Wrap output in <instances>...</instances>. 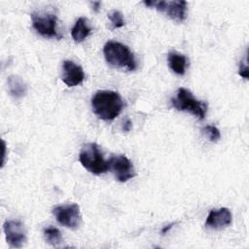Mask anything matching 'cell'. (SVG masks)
Listing matches in <instances>:
<instances>
[{
    "instance_id": "1",
    "label": "cell",
    "mask_w": 249,
    "mask_h": 249,
    "mask_svg": "<svg viewBox=\"0 0 249 249\" xmlns=\"http://www.w3.org/2000/svg\"><path fill=\"white\" fill-rule=\"evenodd\" d=\"M121 95L114 90H97L91 97L93 113L103 121H113L124 108Z\"/></svg>"
},
{
    "instance_id": "2",
    "label": "cell",
    "mask_w": 249,
    "mask_h": 249,
    "mask_svg": "<svg viewBox=\"0 0 249 249\" xmlns=\"http://www.w3.org/2000/svg\"><path fill=\"white\" fill-rule=\"evenodd\" d=\"M103 53L106 61L117 68L133 71L137 67L136 59L129 48L117 41H109L104 45Z\"/></svg>"
},
{
    "instance_id": "3",
    "label": "cell",
    "mask_w": 249,
    "mask_h": 249,
    "mask_svg": "<svg viewBox=\"0 0 249 249\" xmlns=\"http://www.w3.org/2000/svg\"><path fill=\"white\" fill-rule=\"evenodd\" d=\"M79 160L81 164L90 173L99 175L109 170L108 160H105L103 154L96 143H87L83 146L80 154Z\"/></svg>"
},
{
    "instance_id": "4",
    "label": "cell",
    "mask_w": 249,
    "mask_h": 249,
    "mask_svg": "<svg viewBox=\"0 0 249 249\" xmlns=\"http://www.w3.org/2000/svg\"><path fill=\"white\" fill-rule=\"evenodd\" d=\"M171 103L178 111L189 112L198 120H203L205 118L207 103L196 99L188 89L180 88L176 92V96L171 99Z\"/></svg>"
},
{
    "instance_id": "5",
    "label": "cell",
    "mask_w": 249,
    "mask_h": 249,
    "mask_svg": "<svg viewBox=\"0 0 249 249\" xmlns=\"http://www.w3.org/2000/svg\"><path fill=\"white\" fill-rule=\"evenodd\" d=\"M147 7L155 8L156 10L165 13L171 19L182 22L187 18V7L188 4L184 0H173V1H158V0H148L144 1Z\"/></svg>"
},
{
    "instance_id": "6",
    "label": "cell",
    "mask_w": 249,
    "mask_h": 249,
    "mask_svg": "<svg viewBox=\"0 0 249 249\" xmlns=\"http://www.w3.org/2000/svg\"><path fill=\"white\" fill-rule=\"evenodd\" d=\"M31 20L33 28L44 37H56L60 36L56 31L57 18L54 14L46 12H34L31 14Z\"/></svg>"
},
{
    "instance_id": "7",
    "label": "cell",
    "mask_w": 249,
    "mask_h": 249,
    "mask_svg": "<svg viewBox=\"0 0 249 249\" xmlns=\"http://www.w3.org/2000/svg\"><path fill=\"white\" fill-rule=\"evenodd\" d=\"M53 214L60 225L69 229L78 228L82 220L80 207L76 203L57 205L53 207Z\"/></svg>"
},
{
    "instance_id": "8",
    "label": "cell",
    "mask_w": 249,
    "mask_h": 249,
    "mask_svg": "<svg viewBox=\"0 0 249 249\" xmlns=\"http://www.w3.org/2000/svg\"><path fill=\"white\" fill-rule=\"evenodd\" d=\"M109 169L113 172L116 179L124 183L135 176L133 163L124 155H115L108 160Z\"/></svg>"
},
{
    "instance_id": "9",
    "label": "cell",
    "mask_w": 249,
    "mask_h": 249,
    "mask_svg": "<svg viewBox=\"0 0 249 249\" xmlns=\"http://www.w3.org/2000/svg\"><path fill=\"white\" fill-rule=\"evenodd\" d=\"M5 238L12 248H20L26 241L24 225L18 220H9L3 225Z\"/></svg>"
},
{
    "instance_id": "10",
    "label": "cell",
    "mask_w": 249,
    "mask_h": 249,
    "mask_svg": "<svg viewBox=\"0 0 249 249\" xmlns=\"http://www.w3.org/2000/svg\"><path fill=\"white\" fill-rule=\"evenodd\" d=\"M61 80L67 87H76L85 80L83 68L71 60H64L62 65Z\"/></svg>"
},
{
    "instance_id": "11",
    "label": "cell",
    "mask_w": 249,
    "mask_h": 249,
    "mask_svg": "<svg viewBox=\"0 0 249 249\" xmlns=\"http://www.w3.org/2000/svg\"><path fill=\"white\" fill-rule=\"evenodd\" d=\"M232 216L229 208L222 207L220 209H213L209 212L205 226L214 230H221L229 227L231 224Z\"/></svg>"
},
{
    "instance_id": "12",
    "label": "cell",
    "mask_w": 249,
    "mask_h": 249,
    "mask_svg": "<svg viewBox=\"0 0 249 249\" xmlns=\"http://www.w3.org/2000/svg\"><path fill=\"white\" fill-rule=\"evenodd\" d=\"M167 63L174 73L177 75H184L188 65V58L182 53L169 52L167 55Z\"/></svg>"
},
{
    "instance_id": "13",
    "label": "cell",
    "mask_w": 249,
    "mask_h": 249,
    "mask_svg": "<svg viewBox=\"0 0 249 249\" xmlns=\"http://www.w3.org/2000/svg\"><path fill=\"white\" fill-rule=\"evenodd\" d=\"M91 28L86 18H79L71 29V36L76 43L83 42L90 33Z\"/></svg>"
},
{
    "instance_id": "14",
    "label": "cell",
    "mask_w": 249,
    "mask_h": 249,
    "mask_svg": "<svg viewBox=\"0 0 249 249\" xmlns=\"http://www.w3.org/2000/svg\"><path fill=\"white\" fill-rule=\"evenodd\" d=\"M8 89L11 95L16 98H20L25 95L27 88L23 80L16 75H11L8 77Z\"/></svg>"
},
{
    "instance_id": "15",
    "label": "cell",
    "mask_w": 249,
    "mask_h": 249,
    "mask_svg": "<svg viewBox=\"0 0 249 249\" xmlns=\"http://www.w3.org/2000/svg\"><path fill=\"white\" fill-rule=\"evenodd\" d=\"M44 237L46 241L51 244L52 246L57 247L61 244L62 242V235L61 232L59 231L58 229L54 227H48L44 229Z\"/></svg>"
},
{
    "instance_id": "16",
    "label": "cell",
    "mask_w": 249,
    "mask_h": 249,
    "mask_svg": "<svg viewBox=\"0 0 249 249\" xmlns=\"http://www.w3.org/2000/svg\"><path fill=\"white\" fill-rule=\"evenodd\" d=\"M108 18L111 21L112 28H120L124 25V19L123 17V14L117 10H113L108 14Z\"/></svg>"
},
{
    "instance_id": "17",
    "label": "cell",
    "mask_w": 249,
    "mask_h": 249,
    "mask_svg": "<svg viewBox=\"0 0 249 249\" xmlns=\"http://www.w3.org/2000/svg\"><path fill=\"white\" fill-rule=\"evenodd\" d=\"M203 132L212 142H217L221 138L220 130L215 125H206L203 128Z\"/></svg>"
},
{
    "instance_id": "18",
    "label": "cell",
    "mask_w": 249,
    "mask_h": 249,
    "mask_svg": "<svg viewBox=\"0 0 249 249\" xmlns=\"http://www.w3.org/2000/svg\"><path fill=\"white\" fill-rule=\"evenodd\" d=\"M238 74L244 78L245 80L248 79V64H247V54L245 55V60L244 61H240L239 64V70H238Z\"/></svg>"
},
{
    "instance_id": "19",
    "label": "cell",
    "mask_w": 249,
    "mask_h": 249,
    "mask_svg": "<svg viewBox=\"0 0 249 249\" xmlns=\"http://www.w3.org/2000/svg\"><path fill=\"white\" fill-rule=\"evenodd\" d=\"M131 126H132V124H131L130 120H129V119H126V120L124 121V124H123V130L125 131V132H127V131H129V130L131 129Z\"/></svg>"
},
{
    "instance_id": "20",
    "label": "cell",
    "mask_w": 249,
    "mask_h": 249,
    "mask_svg": "<svg viewBox=\"0 0 249 249\" xmlns=\"http://www.w3.org/2000/svg\"><path fill=\"white\" fill-rule=\"evenodd\" d=\"M173 225H174V224H170V225H167V227H164V228L161 230V231H160L161 234H165L166 231H167L169 229H171V228L173 227Z\"/></svg>"
},
{
    "instance_id": "21",
    "label": "cell",
    "mask_w": 249,
    "mask_h": 249,
    "mask_svg": "<svg viewBox=\"0 0 249 249\" xmlns=\"http://www.w3.org/2000/svg\"><path fill=\"white\" fill-rule=\"evenodd\" d=\"M92 6H93V10H94L95 12H98L99 7H100V2H93V3H92Z\"/></svg>"
}]
</instances>
